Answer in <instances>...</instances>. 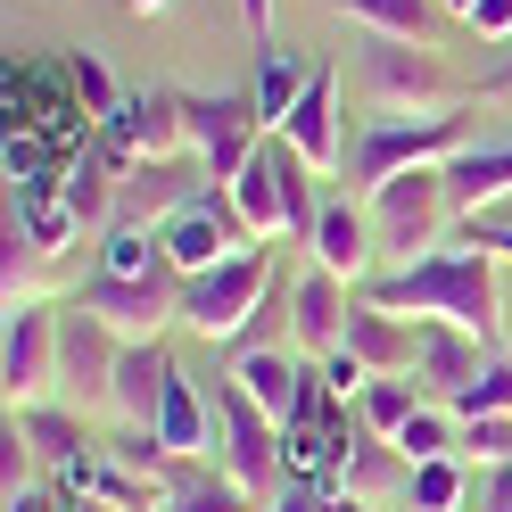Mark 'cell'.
Listing matches in <instances>:
<instances>
[{
    "instance_id": "obj_15",
    "label": "cell",
    "mask_w": 512,
    "mask_h": 512,
    "mask_svg": "<svg viewBox=\"0 0 512 512\" xmlns=\"http://www.w3.org/2000/svg\"><path fill=\"white\" fill-rule=\"evenodd\" d=\"M347 323H356V290H347L339 273L314 265L306 281H290V331H298V347L331 356V347H347Z\"/></svg>"
},
{
    "instance_id": "obj_25",
    "label": "cell",
    "mask_w": 512,
    "mask_h": 512,
    "mask_svg": "<svg viewBox=\"0 0 512 512\" xmlns=\"http://www.w3.org/2000/svg\"><path fill=\"white\" fill-rule=\"evenodd\" d=\"M339 17H356L364 34H380V42H422L430 50V9L438 0H331Z\"/></svg>"
},
{
    "instance_id": "obj_22",
    "label": "cell",
    "mask_w": 512,
    "mask_h": 512,
    "mask_svg": "<svg viewBox=\"0 0 512 512\" xmlns=\"http://www.w3.org/2000/svg\"><path fill=\"white\" fill-rule=\"evenodd\" d=\"M306 83H314V67H306L298 50H265V58H256V83H248V100H256V116H265V133H281V124L298 116Z\"/></svg>"
},
{
    "instance_id": "obj_36",
    "label": "cell",
    "mask_w": 512,
    "mask_h": 512,
    "mask_svg": "<svg viewBox=\"0 0 512 512\" xmlns=\"http://www.w3.org/2000/svg\"><path fill=\"white\" fill-rule=\"evenodd\" d=\"M0 446H9V455H0V496H25V471H34V438L17 430V413H9V438H0Z\"/></svg>"
},
{
    "instance_id": "obj_8",
    "label": "cell",
    "mask_w": 512,
    "mask_h": 512,
    "mask_svg": "<svg viewBox=\"0 0 512 512\" xmlns=\"http://www.w3.org/2000/svg\"><path fill=\"white\" fill-rule=\"evenodd\" d=\"M471 141H463V116L446 108V116H389V124H372V133L356 141V182H364V199L380 182H397V174H413V166H446V157H463Z\"/></svg>"
},
{
    "instance_id": "obj_10",
    "label": "cell",
    "mask_w": 512,
    "mask_h": 512,
    "mask_svg": "<svg viewBox=\"0 0 512 512\" xmlns=\"http://www.w3.org/2000/svg\"><path fill=\"white\" fill-rule=\"evenodd\" d=\"M67 306L100 314L124 347H141V339H166V323H182V273H174V265H157L149 281H108V273H91Z\"/></svg>"
},
{
    "instance_id": "obj_5",
    "label": "cell",
    "mask_w": 512,
    "mask_h": 512,
    "mask_svg": "<svg viewBox=\"0 0 512 512\" xmlns=\"http://www.w3.org/2000/svg\"><path fill=\"white\" fill-rule=\"evenodd\" d=\"M215 422H223V479L248 488L256 504H281V479H290V455H281V422H265L240 380H215Z\"/></svg>"
},
{
    "instance_id": "obj_6",
    "label": "cell",
    "mask_w": 512,
    "mask_h": 512,
    "mask_svg": "<svg viewBox=\"0 0 512 512\" xmlns=\"http://www.w3.org/2000/svg\"><path fill=\"white\" fill-rule=\"evenodd\" d=\"M364 91H372V108L380 116H446V108H463V91L446 83V67L422 50V42H364Z\"/></svg>"
},
{
    "instance_id": "obj_2",
    "label": "cell",
    "mask_w": 512,
    "mask_h": 512,
    "mask_svg": "<svg viewBox=\"0 0 512 512\" xmlns=\"http://www.w3.org/2000/svg\"><path fill=\"white\" fill-rule=\"evenodd\" d=\"M314 182H323V174H314L281 133H265V149H256L248 174L232 182V207L248 223V240L256 248H265V240H314V215H323Z\"/></svg>"
},
{
    "instance_id": "obj_29",
    "label": "cell",
    "mask_w": 512,
    "mask_h": 512,
    "mask_svg": "<svg viewBox=\"0 0 512 512\" xmlns=\"http://www.w3.org/2000/svg\"><path fill=\"white\" fill-rule=\"evenodd\" d=\"M422 405H430V389H422V380H372V389L356 397L364 430H372V438H389V446H397V430H405Z\"/></svg>"
},
{
    "instance_id": "obj_21",
    "label": "cell",
    "mask_w": 512,
    "mask_h": 512,
    "mask_svg": "<svg viewBox=\"0 0 512 512\" xmlns=\"http://www.w3.org/2000/svg\"><path fill=\"white\" fill-rule=\"evenodd\" d=\"M232 380H240V397L265 413V422L290 430V413H298V397H306V372L281 356V347H248V356L232 364Z\"/></svg>"
},
{
    "instance_id": "obj_9",
    "label": "cell",
    "mask_w": 512,
    "mask_h": 512,
    "mask_svg": "<svg viewBox=\"0 0 512 512\" xmlns=\"http://www.w3.org/2000/svg\"><path fill=\"white\" fill-rule=\"evenodd\" d=\"M446 174L438 166H413L397 182L372 190V232L389 256H405V265H422V256H438V232H446Z\"/></svg>"
},
{
    "instance_id": "obj_13",
    "label": "cell",
    "mask_w": 512,
    "mask_h": 512,
    "mask_svg": "<svg viewBox=\"0 0 512 512\" xmlns=\"http://www.w3.org/2000/svg\"><path fill=\"white\" fill-rule=\"evenodd\" d=\"M0 389H9V413L42 405L58 389V314L50 306H17L9 339H0Z\"/></svg>"
},
{
    "instance_id": "obj_12",
    "label": "cell",
    "mask_w": 512,
    "mask_h": 512,
    "mask_svg": "<svg viewBox=\"0 0 512 512\" xmlns=\"http://www.w3.org/2000/svg\"><path fill=\"white\" fill-rule=\"evenodd\" d=\"M116 356H124V339L100 323V314H83V306L58 314V389L83 397V413L116 405Z\"/></svg>"
},
{
    "instance_id": "obj_23",
    "label": "cell",
    "mask_w": 512,
    "mask_h": 512,
    "mask_svg": "<svg viewBox=\"0 0 512 512\" xmlns=\"http://www.w3.org/2000/svg\"><path fill=\"white\" fill-rule=\"evenodd\" d=\"M0 298H9V314L50 298V248H42V240H25V223H17V215H9V232H0Z\"/></svg>"
},
{
    "instance_id": "obj_46",
    "label": "cell",
    "mask_w": 512,
    "mask_h": 512,
    "mask_svg": "<svg viewBox=\"0 0 512 512\" xmlns=\"http://www.w3.org/2000/svg\"><path fill=\"white\" fill-rule=\"evenodd\" d=\"M133 9H141V17H157V9H174V0H133Z\"/></svg>"
},
{
    "instance_id": "obj_35",
    "label": "cell",
    "mask_w": 512,
    "mask_h": 512,
    "mask_svg": "<svg viewBox=\"0 0 512 512\" xmlns=\"http://www.w3.org/2000/svg\"><path fill=\"white\" fill-rule=\"evenodd\" d=\"M314 380H323V389H331L339 405L372 389V372H364V356H356V347H331V356H323V372H314Z\"/></svg>"
},
{
    "instance_id": "obj_7",
    "label": "cell",
    "mask_w": 512,
    "mask_h": 512,
    "mask_svg": "<svg viewBox=\"0 0 512 512\" xmlns=\"http://www.w3.org/2000/svg\"><path fill=\"white\" fill-rule=\"evenodd\" d=\"M157 240H166V265H174L182 281H199V273H215V265H232L240 248H256L223 182H207L190 207H174L166 223H157Z\"/></svg>"
},
{
    "instance_id": "obj_44",
    "label": "cell",
    "mask_w": 512,
    "mask_h": 512,
    "mask_svg": "<svg viewBox=\"0 0 512 512\" xmlns=\"http://www.w3.org/2000/svg\"><path fill=\"white\" fill-rule=\"evenodd\" d=\"M323 512H372L364 496H347V488H323Z\"/></svg>"
},
{
    "instance_id": "obj_30",
    "label": "cell",
    "mask_w": 512,
    "mask_h": 512,
    "mask_svg": "<svg viewBox=\"0 0 512 512\" xmlns=\"http://www.w3.org/2000/svg\"><path fill=\"white\" fill-rule=\"evenodd\" d=\"M455 438H463V422H446L438 405H422V413L397 430V455H405V463H438V455H455Z\"/></svg>"
},
{
    "instance_id": "obj_41",
    "label": "cell",
    "mask_w": 512,
    "mask_h": 512,
    "mask_svg": "<svg viewBox=\"0 0 512 512\" xmlns=\"http://www.w3.org/2000/svg\"><path fill=\"white\" fill-rule=\"evenodd\" d=\"M240 25H248V34L273 50V0H240Z\"/></svg>"
},
{
    "instance_id": "obj_39",
    "label": "cell",
    "mask_w": 512,
    "mask_h": 512,
    "mask_svg": "<svg viewBox=\"0 0 512 512\" xmlns=\"http://www.w3.org/2000/svg\"><path fill=\"white\" fill-rule=\"evenodd\" d=\"M9 174H17V182L42 174V141H34V133H9Z\"/></svg>"
},
{
    "instance_id": "obj_32",
    "label": "cell",
    "mask_w": 512,
    "mask_h": 512,
    "mask_svg": "<svg viewBox=\"0 0 512 512\" xmlns=\"http://www.w3.org/2000/svg\"><path fill=\"white\" fill-rule=\"evenodd\" d=\"M446 405H455V422H479V413H512V356H496L463 397H446Z\"/></svg>"
},
{
    "instance_id": "obj_11",
    "label": "cell",
    "mask_w": 512,
    "mask_h": 512,
    "mask_svg": "<svg viewBox=\"0 0 512 512\" xmlns=\"http://www.w3.org/2000/svg\"><path fill=\"white\" fill-rule=\"evenodd\" d=\"M190 149V124H182V91H124L116 116H108V166L133 174L157 166V157H182Z\"/></svg>"
},
{
    "instance_id": "obj_43",
    "label": "cell",
    "mask_w": 512,
    "mask_h": 512,
    "mask_svg": "<svg viewBox=\"0 0 512 512\" xmlns=\"http://www.w3.org/2000/svg\"><path fill=\"white\" fill-rule=\"evenodd\" d=\"M273 512H323V496H306V488H281V504Z\"/></svg>"
},
{
    "instance_id": "obj_37",
    "label": "cell",
    "mask_w": 512,
    "mask_h": 512,
    "mask_svg": "<svg viewBox=\"0 0 512 512\" xmlns=\"http://www.w3.org/2000/svg\"><path fill=\"white\" fill-rule=\"evenodd\" d=\"M463 25H471L479 42H512V0H471V17H463Z\"/></svg>"
},
{
    "instance_id": "obj_45",
    "label": "cell",
    "mask_w": 512,
    "mask_h": 512,
    "mask_svg": "<svg viewBox=\"0 0 512 512\" xmlns=\"http://www.w3.org/2000/svg\"><path fill=\"white\" fill-rule=\"evenodd\" d=\"M58 512H116V504H100V496H58Z\"/></svg>"
},
{
    "instance_id": "obj_38",
    "label": "cell",
    "mask_w": 512,
    "mask_h": 512,
    "mask_svg": "<svg viewBox=\"0 0 512 512\" xmlns=\"http://www.w3.org/2000/svg\"><path fill=\"white\" fill-rule=\"evenodd\" d=\"M471 512H512V463H496V471H488V488L471 496Z\"/></svg>"
},
{
    "instance_id": "obj_19",
    "label": "cell",
    "mask_w": 512,
    "mask_h": 512,
    "mask_svg": "<svg viewBox=\"0 0 512 512\" xmlns=\"http://www.w3.org/2000/svg\"><path fill=\"white\" fill-rule=\"evenodd\" d=\"M488 364H496V356H488L471 331H455V323H422V364H413V380H422L430 397H463Z\"/></svg>"
},
{
    "instance_id": "obj_40",
    "label": "cell",
    "mask_w": 512,
    "mask_h": 512,
    "mask_svg": "<svg viewBox=\"0 0 512 512\" xmlns=\"http://www.w3.org/2000/svg\"><path fill=\"white\" fill-rule=\"evenodd\" d=\"M463 240H479V248H488V256H504V265H512V223H471Z\"/></svg>"
},
{
    "instance_id": "obj_26",
    "label": "cell",
    "mask_w": 512,
    "mask_h": 512,
    "mask_svg": "<svg viewBox=\"0 0 512 512\" xmlns=\"http://www.w3.org/2000/svg\"><path fill=\"white\" fill-rule=\"evenodd\" d=\"M157 265H166V240H157L149 232V223H108V232H100V273L108 281H149Z\"/></svg>"
},
{
    "instance_id": "obj_28",
    "label": "cell",
    "mask_w": 512,
    "mask_h": 512,
    "mask_svg": "<svg viewBox=\"0 0 512 512\" xmlns=\"http://www.w3.org/2000/svg\"><path fill=\"white\" fill-rule=\"evenodd\" d=\"M397 471H413V463L397 455V446H389V438H347V455H339V488L372 504V496H380V488H389V479H397Z\"/></svg>"
},
{
    "instance_id": "obj_16",
    "label": "cell",
    "mask_w": 512,
    "mask_h": 512,
    "mask_svg": "<svg viewBox=\"0 0 512 512\" xmlns=\"http://www.w3.org/2000/svg\"><path fill=\"white\" fill-rule=\"evenodd\" d=\"M281 141H290L314 174H339V157H347V133H339V67H314L298 116L281 124Z\"/></svg>"
},
{
    "instance_id": "obj_18",
    "label": "cell",
    "mask_w": 512,
    "mask_h": 512,
    "mask_svg": "<svg viewBox=\"0 0 512 512\" xmlns=\"http://www.w3.org/2000/svg\"><path fill=\"white\" fill-rule=\"evenodd\" d=\"M446 207H455L463 223H479V207H496L512 199V141H488V149H463V157H446Z\"/></svg>"
},
{
    "instance_id": "obj_20",
    "label": "cell",
    "mask_w": 512,
    "mask_h": 512,
    "mask_svg": "<svg viewBox=\"0 0 512 512\" xmlns=\"http://www.w3.org/2000/svg\"><path fill=\"white\" fill-rule=\"evenodd\" d=\"M174 372H182V364H174V356H166L157 339L124 347V356H116V413H124L133 430H157V405H166Z\"/></svg>"
},
{
    "instance_id": "obj_14",
    "label": "cell",
    "mask_w": 512,
    "mask_h": 512,
    "mask_svg": "<svg viewBox=\"0 0 512 512\" xmlns=\"http://www.w3.org/2000/svg\"><path fill=\"white\" fill-rule=\"evenodd\" d=\"M314 265L323 273H339L347 290H364L372 281V256H380V232H372V207H356V199H323V215H314Z\"/></svg>"
},
{
    "instance_id": "obj_1",
    "label": "cell",
    "mask_w": 512,
    "mask_h": 512,
    "mask_svg": "<svg viewBox=\"0 0 512 512\" xmlns=\"http://www.w3.org/2000/svg\"><path fill=\"white\" fill-rule=\"evenodd\" d=\"M356 298H364V306H380V314H422V323H455V331H471L479 347H488V356H504L496 256L479 248V240L438 248V256H422V265H397V273H372Z\"/></svg>"
},
{
    "instance_id": "obj_24",
    "label": "cell",
    "mask_w": 512,
    "mask_h": 512,
    "mask_svg": "<svg viewBox=\"0 0 512 512\" xmlns=\"http://www.w3.org/2000/svg\"><path fill=\"white\" fill-rule=\"evenodd\" d=\"M17 430L34 438V455H50L58 471H75V463H91V455H100V438H91L75 413H58V405H25V413H17Z\"/></svg>"
},
{
    "instance_id": "obj_42",
    "label": "cell",
    "mask_w": 512,
    "mask_h": 512,
    "mask_svg": "<svg viewBox=\"0 0 512 512\" xmlns=\"http://www.w3.org/2000/svg\"><path fill=\"white\" fill-rule=\"evenodd\" d=\"M479 100H512V58H504V67H496L488 83H479Z\"/></svg>"
},
{
    "instance_id": "obj_3",
    "label": "cell",
    "mask_w": 512,
    "mask_h": 512,
    "mask_svg": "<svg viewBox=\"0 0 512 512\" xmlns=\"http://www.w3.org/2000/svg\"><path fill=\"white\" fill-rule=\"evenodd\" d=\"M273 290H281V281H273V256H265V248H240L232 265L182 281V323L199 331V339H240L256 314H265Z\"/></svg>"
},
{
    "instance_id": "obj_47",
    "label": "cell",
    "mask_w": 512,
    "mask_h": 512,
    "mask_svg": "<svg viewBox=\"0 0 512 512\" xmlns=\"http://www.w3.org/2000/svg\"><path fill=\"white\" fill-rule=\"evenodd\" d=\"M438 9H455V17H471V0H438Z\"/></svg>"
},
{
    "instance_id": "obj_27",
    "label": "cell",
    "mask_w": 512,
    "mask_h": 512,
    "mask_svg": "<svg viewBox=\"0 0 512 512\" xmlns=\"http://www.w3.org/2000/svg\"><path fill=\"white\" fill-rule=\"evenodd\" d=\"M405 512H471V471H463V455L413 463V471H405Z\"/></svg>"
},
{
    "instance_id": "obj_4",
    "label": "cell",
    "mask_w": 512,
    "mask_h": 512,
    "mask_svg": "<svg viewBox=\"0 0 512 512\" xmlns=\"http://www.w3.org/2000/svg\"><path fill=\"white\" fill-rule=\"evenodd\" d=\"M182 124H190V157L207 166V182L232 190L248 174V157L265 149V116L248 91H182Z\"/></svg>"
},
{
    "instance_id": "obj_17",
    "label": "cell",
    "mask_w": 512,
    "mask_h": 512,
    "mask_svg": "<svg viewBox=\"0 0 512 512\" xmlns=\"http://www.w3.org/2000/svg\"><path fill=\"white\" fill-rule=\"evenodd\" d=\"M347 347L364 356L372 380H405L413 364H422V323H405V314H380L356 298V323H347Z\"/></svg>"
},
{
    "instance_id": "obj_31",
    "label": "cell",
    "mask_w": 512,
    "mask_h": 512,
    "mask_svg": "<svg viewBox=\"0 0 512 512\" xmlns=\"http://www.w3.org/2000/svg\"><path fill=\"white\" fill-rule=\"evenodd\" d=\"M455 455H463V463H479V471H496V463H512V413H479V422H463V438H455Z\"/></svg>"
},
{
    "instance_id": "obj_33",
    "label": "cell",
    "mask_w": 512,
    "mask_h": 512,
    "mask_svg": "<svg viewBox=\"0 0 512 512\" xmlns=\"http://www.w3.org/2000/svg\"><path fill=\"white\" fill-rule=\"evenodd\" d=\"M166 512H273V504H256L248 488H232V479H190Z\"/></svg>"
},
{
    "instance_id": "obj_34",
    "label": "cell",
    "mask_w": 512,
    "mask_h": 512,
    "mask_svg": "<svg viewBox=\"0 0 512 512\" xmlns=\"http://www.w3.org/2000/svg\"><path fill=\"white\" fill-rule=\"evenodd\" d=\"M75 91H83V116H116V100H124V91H116V75L100 67V58H91V50H75Z\"/></svg>"
}]
</instances>
